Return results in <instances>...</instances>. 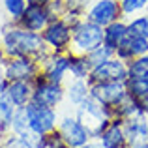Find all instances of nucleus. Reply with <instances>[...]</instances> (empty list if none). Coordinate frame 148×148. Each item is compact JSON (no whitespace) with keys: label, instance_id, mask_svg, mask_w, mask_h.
<instances>
[{"label":"nucleus","instance_id":"19","mask_svg":"<svg viewBox=\"0 0 148 148\" xmlns=\"http://www.w3.org/2000/svg\"><path fill=\"white\" fill-rule=\"evenodd\" d=\"M124 133L127 139V146L133 145L137 141H146L148 137V116H137V118H131L124 122Z\"/></svg>","mask_w":148,"mask_h":148},{"label":"nucleus","instance_id":"29","mask_svg":"<svg viewBox=\"0 0 148 148\" xmlns=\"http://www.w3.org/2000/svg\"><path fill=\"white\" fill-rule=\"evenodd\" d=\"M114 56V53H112L111 49H107L105 45H99V47H96L94 51H90V53L86 54V60L90 62V66L94 68V66H99L101 62L109 60V58Z\"/></svg>","mask_w":148,"mask_h":148},{"label":"nucleus","instance_id":"16","mask_svg":"<svg viewBox=\"0 0 148 148\" xmlns=\"http://www.w3.org/2000/svg\"><path fill=\"white\" fill-rule=\"evenodd\" d=\"M6 94L17 109L26 107L32 101L34 84H32V81H10L6 88Z\"/></svg>","mask_w":148,"mask_h":148},{"label":"nucleus","instance_id":"1","mask_svg":"<svg viewBox=\"0 0 148 148\" xmlns=\"http://www.w3.org/2000/svg\"><path fill=\"white\" fill-rule=\"evenodd\" d=\"M0 47L4 49L8 58H19V56H36L43 49H47L43 38L40 32L19 26L17 23L8 21L0 30Z\"/></svg>","mask_w":148,"mask_h":148},{"label":"nucleus","instance_id":"25","mask_svg":"<svg viewBox=\"0 0 148 148\" xmlns=\"http://www.w3.org/2000/svg\"><path fill=\"white\" fill-rule=\"evenodd\" d=\"M127 32L131 36L148 38V13H139L135 17L127 19Z\"/></svg>","mask_w":148,"mask_h":148},{"label":"nucleus","instance_id":"38","mask_svg":"<svg viewBox=\"0 0 148 148\" xmlns=\"http://www.w3.org/2000/svg\"><path fill=\"white\" fill-rule=\"evenodd\" d=\"M146 141H148V137H146Z\"/></svg>","mask_w":148,"mask_h":148},{"label":"nucleus","instance_id":"32","mask_svg":"<svg viewBox=\"0 0 148 148\" xmlns=\"http://www.w3.org/2000/svg\"><path fill=\"white\" fill-rule=\"evenodd\" d=\"M143 101V109H145V114L148 116V98H145V99H141Z\"/></svg>","mask_w":148,"mask_h":148},{"label":"nucleus","instance_id":"3","mask_svg":"<svg viewBox=\"0 0 148 148\" xmlns=\"http://www.w3.org/2000/svg\"><path fill=\"white\" fill-rule=\"evenodd\" d=\"M99 45H103V26L88 21L86 17L71 25V53L88 54Z\"/></svg>","mask_w":148,"mask_h":148},{"label":"nucleus","instance_id":"21","mask_svg":"<svg viewBox=\"0 0 148 148\" xmlns=\"http://www.w3.org/2000/svg\"><path fill=\"white\" fill-rule=\"evenodd\" d=\"M17 111L6 92H0V139L11 133V120Z\"/></svg>","mask_w":148,"mask_h":148},{"label":"nucleus","instance_id":"27","mask_svg":"<svg viewBox=\"0 0 148 148\" xmlns=\"http://www.w3.org/2000/svg\"><path fill=\"white\" fill-rule=\"evenodd\" d=\"M30 131L28 126V116H26V109L25 107H19L13 114V120H11V133L17 135V137H23L25 133Z\"/></svg>","mask_w":148,"mask_h":148},{"label":"nucleus","instance_id":"14","mask_svg":"<svg viewBox=\"0 0 148 148\" xmlns=\"http://www.w3.org/2000/svg\"><path fill=\"white\" fill-rule=\"evenodd\" d=\"M146 53H148V38L127 34V38L120 43V47L114 51V56L127 64V62H131L135 56H141V54H146Z\"/></svg>","mask_w":148,"mask_h":148},{"label":"nucleus","instance_id":"10","mask_svg":"<svg viewBox=\"0 0 148 148\" xmlns=\"http://www.w3.org/2000/svg\"><path fill=\"white\" fill-rule=\"evenodd\" d=\"M84 17L88 21L96 23V25L103 26V28L107 25H111V23L118 21V19H124L118 0H92L86 8Z\"/></svg>","mask_w":148,"mask_h":148},{"label":"nucleus","instance_id":"9","mask_svg":"<svg viewBox=\"0 0 148 148\" xmlns=\"http://www.w3.org/2000/svg\"><path fill=\"white\" fill-rule=\"evenodd\" d=\"M127 64L122 62L120 58L112 56L109 60L101 62L99 66H94L88 77V83L96 84V83H107V81H118V83H126L127 81Z\"/></svg>","mask_w":148,"mask_h":148},{"label":"nucleus","instance_id":"30","mask_svg":"<svg viewBox=\"0 0 148 148\" xmlns=\"http://www.w3.org/2000/svg\"><path fill=\"white\" fill-rule=\"evenodd\" d=\"M0 148H28V146L25 145V141H23L21 137L10 133V135H6V137H2V141H0Z\"/></svg>","mask_w":148,"mask_h":148},{"label":"nucleus","instance_id":"20","mask_svg":"<svg viewBox=\"0 0 148 148\" xmlns=\"http://www.w3.org/2000/svg\"><path fill=\"white\" fill-rule=\"evenodd\" d=\"M114 116L120 120H131V118H137V116H143L145 114V109H143V101L133 98V96L127 94L126 98H124L122 101H120L118 105H116L114 109Z\"/></svg>","mask_w":148,"mask_h":148},{"label":"nucleus","instance_id":"33","mask_svg":"<svg viewBox=\"0 0 148 148\" xmlns=\"http://www.w3.org/2000/svg\"><path fill=\"white\" fill-rule=\"evenodd\" d=\"M127 148H141V141H137V143H133V145H130Z\"/></svg>","mask_w":148,"mask_h":148},{"label":"nucleus","instance_id":"36","mask_svg":"<svg viewBox=\"0 0 148 148\" xmlns=\"http://www.w3.org/2000/svg\"><path fill=\"white\" fill-rule=\"evenodd\" d=\"M86 2H92V0H86Z\"/></svg>","mask_w":148,"mask_h":148},{"label":"nucleus","instance_id":"28","mask_svg":"<svg viewBox=\"0 0 148 148\" xmlns=\"http://www.w3.org/2000/svg\"><path fill=\"white\" fill-rule=\"evenodd\" d=\"M127 75L130 77H141L148 75V53L135 56L131 62H127Z\"/></svg>","mask_w":148,"mask_h":148},{"label":"nucleus","instance_id":"39","mask_svg":"<svg viewBox=\"0 0 148 148\" xmlns=\"http://www.w3.org/2000/svg\"><path fill=\"white\" fill-rule=\"evenodd\" d=\"M81 148H83V146H81Z\"/></svg>","mask_w":148,"mask_h":148},{"label":"nucleus","instance_id":"23","mask_svg":"<svg viewBox=\"0 0 148 148\" xmlns=\"http://www.w3.org/2000/svg\"><path fill=\"white\" fill-rule=\"evenodd\" d=\"M126 90H127V94H130V96H133V98H137V99L148 98V75L127 77Z\"/></svg>","mask_w":148,"mask_h":148},{"label":"nucleus","instance_id":"37","mask_svg":"<svg viewBox=\"0 0 148 148\" xmlns=\"http://www.w3.org/2000/svg\"><path fill=\"white\" fill-rule=\"evenodd\" d=\"M118 2H122V0H118Z\"/></svg>","mask_w":148,"mask_h":148},{"label":"nucleus","instance_id":"6","mask_svg":"<svg viewBox=\"0 0 148 148\" xmlns=\"http://www.w3.org/2000/svg\"><path fill=\"white\" fill-rule=\"evenodd\" d=\"M45 45L51 53H69L71 49V25L64 17L51 21L41 32Z\"/></svg>","mask_w":148,"mask_h":148},{"label":"nucleus","instance_id":"31","mask_svg":"<svg viewBox=\"0 0 148 148\" xmlns=\"http://www.w3.org/2000/svg\"><path fill=\"white\" fill-rule=\"evenodd\" d=\"M28 4H38V6H47L51 0H26Z\"/></svg>","mask_w":148,"mask_h":148},{"label":"nucleus","instance_id":"22","mask_svg":"<svg viewBox=\"0 0 148 148\" xmlns=\"http://www.w3.org/2000/svg\"><path fill=\"white\" fill-rule=\"evenodd\" d=\"M92 71L86 54H75L69 51V77L71 79H88Z\"/></svg>","mask_w":148,"mask_h":148},{"label":"nucleus","instance_id":"34","mask_svg":"<svg viewBox=\"0 0 148 148\" xmlns=\"http://www.w3.org/2000/svg\"><path fill=\"white\" fill-rule=\"evenodd\" d=\"M141 148H148V141H141Z\"/></svg>","mask_w":148,"mask_h":148},{"label":"nucleus","instance_id":"5","mask_svg":"<svg viewBox=\"0 0 148 148\" xmlns=\"http://www.w3.org/2000/svg\"><path fill=\"white\" fill-rule=\"evenodd\" d=\"M26 116H28V126L32 133L38 135H49L58 127V120H60V112L58 109L45 107V105L34 103L30 101L26 105Z\"/></svg>","mask_w":148,"mask_h":148},{"label":"nucleus","instance_id":"8","mask_svg":"<svg viewBox=\"0 0 148 148\" xmlns=\"http://www.w3.org/2000/svg\"><path fill=\"white\" fill-rule=\"evenodd\" d=\"M41 73V66L32 56L8 58L2 68V77L8 81H34Z\"/></svg>","mask_w":148,"mask_h":148},{"label":"nucleus","instance_id":"17","mask_svg":"<svg viewBox=\"0 0 148 148\" xmlns=\"http://www.w3.org/2000/svg\"><path fill=\"white\" fill-rule=\"evenodd\" d=\"M66 101L71 105V109L75 111V107H79L81 103H84L90 98V83L86 79H69L66 81Z\"/></svg>","mask_w":148,"mask_h":148},{"label":"nucleus","instance_id":"12","mask_svg":"<svg viewBox=\"0 0 148 148\" xmlns=\"http://www.w3.org/2000/svg\"><path fill=\"white\" fill-rule=\"evenodd\" d=\"M41 73L51 83L66 84L69 77V53H49L41 64Z\"/></svg>","mask_w":148,"mask_h":148},{"label":"nucleus","instance_id":"35","mask_svg":"<svg viewBox=\"0 0 148 148\" xmlns=\"http://www.w3.org/2000/svg\"><path fill=\"white\" fill-rule=\"evenodd\" d=\"M0 77H2V68H0Z\"/></svg>","mask_w":148,"mask_h":148},{"label":"nucleus","instance_id":"15","mask_svg":"<svg viewBox=\"0 0 148 148\" xmlns=\"http://www.w3.org/2000/svg\"><path fill=\"white\" fill-rule=\"evenodd\" d=\"M98 143L103 148H127V139L126 133H124V120L114 116L109 122L107 130L99 135Z\"/></svg>","mask_w":148,"mask_h":148},{"label":"nucleus","instance_id":"2","mask_svg":"<svg viewBox=\"0 0 148 148\" xmlns=\"http://www.w3.org/2000/svg\"><path fill=\"white\" fill-rule=\"evenodd\" d=\"M75 114L90 127L92 131V141H98L99 135L107 130L109 122L114 118V111L107 105L99 103L98 99L88 98L84 103L75 107Z\"/></svg>","mask_w":148,"mask_h":148},{"label":"nucleus","instance_id":"4","mask_svg":"<svg viewBox=\"0 0 148 148\" xmlns=\"http://www.w3.org/2000/svg\"><path fill=\"white\" fill-rule=\"evenodd\" d=\"M58 131H60L64 143L69 148H81L92 141V131L79 116L73 112H66L58 120Z\"/></svg>","mask_w":148,"mask_h":148},{"label":"nucleus","instance_id":"11","mask_svg":"<svg viewBox=\"0 0 148 148\" xmlns=\"http://www.w3.org/2000/svg\"><path fill=\"white\" fill-rule=\"evenodd\" d=\"M127 96L126 83H118V81H107V83H96L90 84V98L98 99L99 103L107 105V107L114 109L124 98Z\"/></svg>","mask_w":148,"mask_h":148},{"label":"nucleus","instance_id":"18","mask_svg":"<svg viewBox=\"0 0 148 148\" xmlns=\"http://www.w3.org/2000/svg\"><path fill=\"white\" fill-rule=\"evenodd\" d=\"M127 19H118L103 28V45L114 53L124 40L127 38Z\"/></svg>","mask_w":148,"mask_h":148},{"label":"nucleus","instance_id":"13","mask_svg":"<svg viewBox=\"0 0 148 148\" xmlns=\"http://www.w3.org/2000/svg\"><path fill=\"white\" fill-rule=\"evenodd\" d=\"M53 21L47 6H38V4H28L23 13V17L17 21L19 26L30 30V32H43L47 28V25Z\"/></svg>","mask_w":148,"mask_h":148},{"label":"nucleus","instance_id":"26","mask_svg":"<svg viewBox=\"0 0 148 148\" xmlns=\"http://www.w3.org/2000/svg\"><path fill=\"white\" fill-rule=\"evenodd\" d=\"M26 6H28L26 0H2V8L8 15V21H13V23H17L23 17Z\"/></svg>","mask_w":148,"mask_h":148},{"label":"nucleus","instance_id":"24","mask_svg":"<svg viewBox=\"0 0 148 148\" xmlns=\"http://www.w3.org/2000/svg\"><path fill=\"white\" fill-rule=\"evenodd\" d=\"M120 10L124 19H131L139 13H148V0H122Z\"/></svg>","mask_w":148,"mask_h":148},{"label":"nucleus","instance_id":"7","mask_svg":"<svg viewBox=\"0 0 148 148\" xmlns=\"http://www.w3.org/2000/svg\"><path fill=\"white\" fill-rule=\"evenodd\" d=\"M32 84H34V94H32L34 103L58 109L66 101V86L64 84L47 81L43 73H40V75L32 81Z\"/></svg>","mask_w":148,"mask_h":148}]
</instances>
